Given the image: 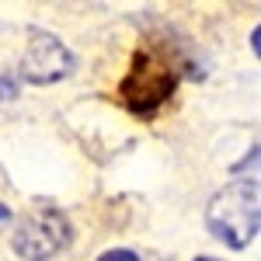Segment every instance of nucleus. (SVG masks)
<instances>
[{
  "mask_svg": "<svg viewBox=\"0 0 261 261\" xmlns=\"http://www.w3.org/2000/svg\"><path fill=\"white\" fill-rule=\"evenodd\" d=\"M258 199V181H237V185L220 188L205 209V226L213 230V237L223 241L226 247H247L258 237L261 226Z\"/></svg>",
  "mask_w": 261,
  "mask_h": 261,
  "instance_id": "1",
  "label": "nucleus"
},
{
  "mask_svg": "<svg viewBox=\"0 0 261 261\" xmlns=\"http://www.w3.org/2000/svg\"><path fill=\"white\" fill-rule=\"evenodd\" d=\"M174 84H178V77L171 73V66L164 60L150 56V53H136L133 70H129L125 81L119 84V94H122V101L129 105V112H136V115L146 119V115H153L164 101L171 98Z\"/></svg>",
  "mask_w": 261,
  "mask_h": 261,
  "instance_id": "2",
  "label": "nucleus"
},
{
  "mask_svg": "<svg viewBox=\"0 0 261 261\" xmlns=\"http://www.w3.org/2000/svg\"><path fill=\"white\" fill-rule=\"evenodd\" d=\"M73 241V226L60 209H39L14 230V251L24 261H49Z\"/></svg>",
  "mask_w": 261,
  "mask_h": 261,
  "instance_id": "3",
  "label": "nucleus"
},
{
  "mask_svg": "<svg viewBox=\"0 0 261 261\" xmlns=\"http://www.w3.org/2000/svg\"><path fill=\"white\" fill-rule=\"evenodd\" d=\"M73 70V56L56 35L49 32H32L24 60H21V73L32 84H56Z\"/></svg>",
  "mask_w": 261,
  "mask_h": 261,
  "instance_id": "4",
  "label": "nucleus"
},
{
  "mask_svg": "<svg viewBox=\"0 0 261 261\" xmlns=\"http://www.w3.org/2000/svg\"><path fill=\"white\" fill-rule=\"evenodd\" d=\"M98 261H140V258H136L133 251H122V247H119V251H105Z\"/></svg>",
  "mask_w": 261,
  "mask_h": 261,
  "instance_id": "5",
  "label": "nucleus"
},
{
  "mask_svg": "<svg viewBox=\"0 0 261 261\" xmlns=\"http://www.w3.org/2000/svg\"><path fill=\"white\" fill-rule=\"evenodd\" d=\"M7 220H11V209H7V205L0 202V223H7Z\"/></svg>",
  "mask_w": 261,
  "mask_h": 261,
  "instance_id": "6",
  "label": "nucleus"
},
{
  "mask_svg": "<svg viewBox=\"0 0 261 261\" xmlns=\"http://www.w3.org/2000/svg\"><path fill=\"white\" fill-rule=\"evenodd\" d=\"M195 261H216V258H195Z\"/></svg>",
  "mask_w": 261,
  "mask_h": 261,
  "instance_id": "7",
  "label": "nucleus"
}]
</instances>
